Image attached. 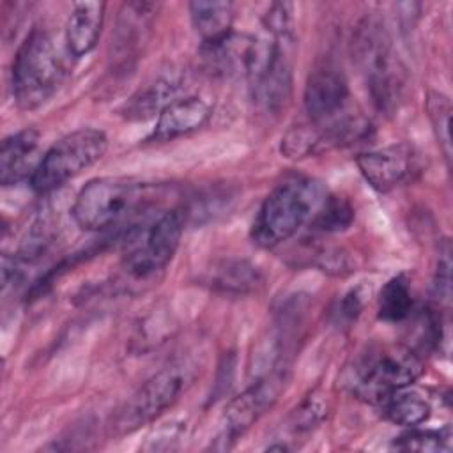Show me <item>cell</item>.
Returning <instances> with one entry per match:
<instances>
[{"label":"cell","instance_id":"4fadbf2b","mask_svg":"<svg viewBox=\"0 0 453 453\" xmlns=\"http://www.w3.org/2000/svg\"><path fill=\"white\" fill-rule=\"evenodd\" d=\"M209 115V104L196 96L175 99L159 113L150 138L156 142H168L184 136L202 127L207 122Z\"/></svg>","mask_w":453,"mask_h":453},{"label":"cell","instance_id":"7402d4cb","mask_svg":"<svg viewBox=\"0 0 453 453\" xmlns=\"http://www.w3.org/2000/svg\"><path fill=\"white\" fill-rule=\"evenodd\" d=\"M354 219L352 205L340 196H326L317 212L310 219V226L317 232L334 234L350 226Z\"/></svg>","mask_w":453,"mask_h":453},{"label":"cell","instance_id":"7a4b0ae2","mask_svg":"<svg viewBox=\"0 0 453 453\" xmlns=\"http://www.w3.org/2000/svg\"><path fill=\"white\" fill-rule=\"evenodd\" d=\"M324 198L322 186L313 179L294 177L278 184L257 212L253 241L262 248L281 244L313 218Z\"/></svg>","mask_w":453,"mask_h":453},{"label":"cell","instance_id":"5bb4252c","mask_svg":"<svg viewBox=\"0 0 453 453\" xmlns=\"http://www.w3.org/2000/svg\"><path fill=\"white\" fill-rule=\"evenodd\" d=\"M104 2H78L65 25V48L73 57H83L99 41L104 21Z\"/></svg>","mask_w":453,"mask_h":453},{"label":"cell","instance_id":"ba28073f","mask_svg":"<svg viewBox=\"0 0 453 453\" xmlns=\"http://www.w3.org/2000/svg\"><path fill=\"white\" fill-rule=\"evenodd\" d=\"M244 78L257 108L269 115L285 110L292 96V67L281 42L253 39Z\"/></svg>","mask_w":453,"mask_h":453},{"label":"cell","instance_id":"52a82bcc","mask_svg":"<svg viewBox=\"0 0 453 453\" xmlns=\"http://www.w3.org/2000/svg\"><path fill=\"white\" fill-rule=\"evenodd\" d=\"M106 149L108 138L101 129H76L46 150L30 177V184L39 193L53 191L99 161Z\"/></svg>","mask_w":453,"mask_h":453},{"label":"cell","instance_id":"3957f363","mask_svg":"<svg viewBox=\"0 0 453 453\" xmlns=\"http://www.w3.org/2000/svg\"><path fill=\"white\" fill-rule=\"evenodd\" d=\"M200 366L193 357H179L147 379L119 409L111 421L115 435H126L157 419L193 384Z\"/></svg>","mask_w":453,"mask_h":453},{"label":"cell","instance_id":"cb8c5ba5","mask_svg":"<svg viewBox=\"0 0 453 453\" xmlns=\"http://www.w3.org/2000/svg\"><path fill=\"white\" fill-rule=\"evenodd\" d=\"M324 149L320 129L315 124L294 126L281 138V154L290 159H301L317 154Z\"/></svg>","mask_w":453,"mask_h":453},{"label":"cell","instance_id":"7c38bea8","mask_svg":"<svg viewBox=\"0 0 453 453\" xmlns=\"http://www.w3.org/2000/svg\"><path fill=\"white\" fill-rule=\"evenodd\" d=\"M304 110L315 126H326L350 110L349 85L336 65L322 64L311 71L304 87Z\"/></svg>","mask_w":453,"mask_h":453},{"label":"cell","instance_id":"e0dca14e","mask_svg":"<svg viewBox=\"0 0 453 453\" xmlns=\"http://www.w3.org/2000/svg\"><path fill=\"white\" fill-rule=\"evenodd\" d=\"M205 280L218 292L242 296L262 283V271L246 258H223L209 269Z\"/></svg>","mask_w":453,"mask_h":453},{"label":"cell","instance_id":"f546056e","mask_svg":"<svg viewBox=\"0 0 453 453\" xmlns=\"http://www.w3.org/2000/svg\"><path fill=\"white\" fill-rule=\"evenodd\" d=\"M324 403L319 402L317 398H308L297 411L294 418V426L296 430H311L320 419L324 418Z\"/></svg>","mask_w":453,"mask_h":453},{"label":"cell","instance_id":"9c48e42d","mask_svg":"<svg viewBox=\"0 0 453 453\" xmlns=\"http://www.w3.org/2000/svg\"><path fill=\"white\" fill-rule=\"evenodd\" d=\"M186 225V211L173 207L163 212L147 230L143 242L127 253L124 271L133 280H149L173 258Z\"/></svg>","mask_w":453,"mask_h":453},{"label":"cell","instance_id":"d4e9b609","mask_svg":"<svg viewBox=\"0 0 453 453\" xmlns=\"http://www.w3.org/2000/svg\"><path fill=\"white\" fill-rule=\"evenodd\" d=\"M393 446L402 451H448L451 448V430L449 426L441 430H411L396 437Z\"/></svg>","mask_w":453,"mask_h":453},{"label":"cell","instance_id":"8992f818","mask_svg":"<svg viewBox=\"0 0 453 453\" xmlns=\"http://www.w3.org/2000/svg\"><path fill=\"white\" fill-rule=\"evenodd\" d=\"M421 370V359L407 347L372 349L356 363L350 386L359 398L382 403L391 393L411 386Z\"/></svg>","mask_w":453,"mask_h":453},{"label":"cell","instance_id":"6da1fadb","mask_svg":"<svg viewBox=\"0 0 453 453\" xmlns=\"http://www.w3.org/2000/svg\"><path fill=\"white\" fill-rule=\"evenodd\" d=\"M65 60L53 35L34 28L16 51L11 87L21 110H35L48 103L65 80Z\"/></svg>","mask_w":453,"mask_h":453},{"label":"cell","instance_id":"484cf974","mask_svg":"<svg viewBox=\"0 0 453 453\" xmlns=\"http://www.w3.org/2000/svg\"><path fill=\"white\" fill-rule=\"evenodd\" d=\"M264 27L278 42L294 39V5L288 2L273 4L264 14Z\"/></svg>","mask_w":453,"mask_h":453},{"label":"cell","instance_id":"277c9868","mask_svg":"<svg viewBox=\"0 0 453 453\" xmlns=\"http://www.w3.org/2000/svg\"><path fill=\"white\" fill-rule=\"evenodd\" d=\"M354 57L365 74L373 104L386 113L398 108L403 96V74L380 21L365 19L352 39Z\"/></svg>","mask_w":453,"mask_h":453},{"label":"cell","instance_id":"f1b7e54d","mask_svg":"<svg viewBox=\"0 0 453 453\" xmlns=\"http://www.w3.org/2000/svg\"><path fill=\"white\" fill-rule=\"evenodd\" d=\"M363 308V296L357 290L345 294L333 308V320L336 326H350Z\"/></svg>","mask_w":453,"mask_h":453},{"label":"cell","instance_id":"ffe728a7","mask_svg":"<svg viewBox=\"0 0 453 453\" xmlns=\"http://www.w3.org/2000/svg\"><path fill=\"white\" fill-rule=\"evenodd\" d=\"M380 405L388 419L403 426L421 425L430 416V403L423 396L402 389L391 393Z\"/></svg>","mask_w":453,"mask_h":453},{"label":"cell","instance_id":"9a60e30c","mask_svg":"<svg viewBox=\"0 0 453 453\" xmlns=\"http://www.w3.org/2000/svg\"><path fill=\"white\" fill-rule=\"evenodd\" d=\"M39 147V133L23 129L2 142L0 149V182L12 186L23 180L28 172H35V152Z\"/></svg>","mask_w":453,"mask_h":453},{"label":"cell","instance_id":"44dd1931","mask_svg":"<svg viewBox=\"0 0 453 453\" xmlns=\"http://www.w3.org/2000/svg\"><path fill=\"white\" fill-rule=\"evenodd\" d=\"M412 311V292L403 274L391 278L380 290L379 319L386 322H402Z\"/></svg>","mask_w":453,"mask_h":453},{"label":"cell","instance_id":"ac0fdd59","mask_svg":"<svg viewBox=\"0 0 453 453\" xmlns=\"http://www.w3.org/2000/svg\"><path fill=\"white\" fill-rule=\"evenodd\" d=\"M179 88L180 78L177 74L161 76L129 97L122 106V115L127 120H147L156 113H161L172 101H175Z\"/></svg>","mask_w":453,"mask_h":453},{"label":"cell","instance_id":"83f0119b","mask_svg":"<svg viewBox=\"0 0 453 453\" xmlns=\"http://www.w3.org/2000/svg\"><path fill=\"white\" fill-rule=\"evenodd\" d=\"M184 430L179 423H166L159 430H154L152 435L147 437V442L143 444V449L147 451H168L175 449L177 442L182 439Z\"/></svg>","mask_w":453,"mask_h":453},{"label":"cell","instance_id":"8fae6325","mask_svg":"<svg viewBox=\"0 0 453 453\" xmlns=\"http://www.w3.org/2000/svg\"><path fill=\"white\" fill-rule=\"evenodd\" d=\"M356 163L365 180L382 193L414 180L423 168L421 154L405 143L359 154Z\"/></svg>","mask_w":453,"mask_h":453},{"label":"cell","instance_id":"30bf717a","mask_svg":"<svg viewBox=\"0 0 453 453\" xmlns=\"http://www.w3.org/2000/svg\"><path fill=\"white\" fill-rule=\"evenodd\" d=\"M287 380V366H280L262 373L248 389L234 396L225 407L218 441H225V448H230V442L242 435L265 411L274 405L285 389Z\"/></svg>","mask_w":453,"mask_h":453},{"label":"cell","instance_id":"d6986e66","mask_svg":"<svg viewBox=\"0 0 453 453\" xmlns=\"http://www.w3.org/2000/svg\"><path fill=\"white\" fill-rule=\"evenodd\" d=\"M189 16L202 42H211L232 32L234 4L223 0H196L189 4Z\"/></svg>","mask_w":453,"mask_h":453},{"label":"cell","instance_id":"5b68a950","mask_svg":"<svg viewBox=\"0 0 453 453\" xmlns=\"http://www.w3.org/2000/svg\"><path fill=\"white\" fill-rule=\"evenodd\" d=\"M143 200V184L131 179L101 177L81 188L71 212L80 228L97 232L131 216Z\"/></svg>","mask_w":453,"mask_h":453},{"label":"cell","instance_id":"2e32d148","mask_svg":"<svg viewBox=\"0 0 453 453\" xmlns=\"http://www.w3.org/2000/svg\"><path fill=\"white\" fill-rule=\"evenodd\" d=\"M251 44H253V39L230 32L221 39L202 42L200 53L205 67L211 73L219 76H234V74L244 76Z\"/></svg>","mask_w":453,"mask_h":453},{"label":"cell","instance_id":"4dcf8cb0","mask_svg":"<svg viewBox=\"0 0 453 453\" xmlns=\"http://www.w3.org/2000/svg\"><path fill=\"white\" fill-rule=\"evenodd\" d=\"M449 269H451V260H449V246L446 244L444 250L439 253V265L435 271V290L437 296L442 299H449Z\"/></svg>","mask_w":453,"mask_h":453},{"label":"cell","instance_id":"603a6c76","mask_svg":"<svg viewBox=\"0 0 453 453\" xmlns=\"http://www.w3.org/2000/svg\"><path fill=\"white\" fill-rule=\"evenodd\" d=\"M426 111L437 138V145L448 163L451 165V101L441 92H430L426 99Z\"/></svg>","mask_w":453,"mask_h":453},{"label":"cell","instance_id":"4316f807","mask_svg":"<svg viewBox=\"0 0 453 453\" xmlns=\"http://www.w3.org/2000/svg\"><path fill=\"white\" fill-rule=\"evenodd\" d=\"M315 265L327 273V274H333V276H345L352 271H356V264L354 260L350 258V255L343 250H338V248H331V250H322L319 255H317V260H315Z\"/></svg>","mask_w":453,"mask_h":453}]
</instances>
